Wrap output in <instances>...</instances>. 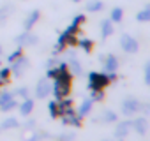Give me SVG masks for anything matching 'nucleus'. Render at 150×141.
Segmentation results:
<instances>
[{
    "instance_id": "obj_14",
    "label": "nucleus",
    "mask_w": 150,
    "mask_h": 141,
    "mask_svg": "<svg viewBox=\"0 0 150 141\" xmlns=\"http://www.w3.org/2000/svg\"><path fill=\"white\" fill-rule=\"evenodd\" d=\"M101 34H103V37H108V35H111V34H113L111 20H104V21L101 23Z\"/></svg>"
},
{
    "instance_id": "obj_26",
    "label": "nucleus",
    "mask_w": 150,
    "mask_h": 141,
    "mask_svg": "<svg viewBox=\"0 0 150 141\" xmlns=\"http://www.w3.org/2000/svg\"><path fill=\"white\" fill-rule=\"evenodd\" d=\"M7 14H9L7 11H0V23H4V20L7 18Z\"/></svg>"
},
{
    "instance_id": "obj_16",
    "label": "nucleus",
    "mask_w": 150,
    "mask_h": 141,
    "mask_svg": "<svg viewBox=\"0 0 150 141\" xmlns=\"http://www.w3.org/2000/svg\"><path fill=\"white\" fill-rule=\"evenodd\" d=\"M122 16H124V11H122L120 7H115V9L111 11V21H113V23L122 21Z\"/></svg>"
},
{
    "instance_id": "obj_27",
    "label": "nucleus",
    "mask_w": 150,
    "mask_h": 141,
    "mask_svg": "<svg viewBox=\"0 0 150 141\" xmlns=\"http://www.w3.org/2000/svg\"><path fill=\"white\" fill-rule=\"evenodd\" d=\"M16 94H18V95H23V97H27V94H28V90H27V88H20V90H18Z\"/></svg>"
},
{
    "instance_id": "obj_10",
    "label": "nucleus",
    "mask_w": 150,
    "mask_h": 141,
    "mask_svg": "<svg viewBox=\"0 0 150 141\" xmlns=\"http://www.w3.org/2000/svg\"><path fill=\"white\" fill-rule=\"evenodd\" d=\"M16 41H18L20 44H23V46H28V44H35L37 37H35V35H32V34H28V30H27V34L20 35V37H18Z\"/></svg>"
},
{
    "instance_id": "obj_29",
    "label": "nucleus",
    "mask_w": 150,
    "mask_h": 141,
    "mask_svg": "<svg viewBox=\"0 0 150 141\" xmlns=\"http://www.w3.org/2000/svg\"><path fill=\"white\" fill-rule=\"evenodd\" d=\"M0 53H2V46H0Z\"/></svg>"
},
{
    "instance_id": "obj_7",
    "label": "nucleus",
    "mask_w": 150,
    "mask_h": 141,
    "mask_svg": "<svg viewBox=\"0 0 150 141\" xmlns=\"http://www.w3.org/2000/svg\"><path fill=\"white\" fill-rule=\"evenodd\" d=\"M104 69H106V73H115L118 69V60L115 55H108V58L104 62Z\"/></svg>"
},
{
    "instance_id": "obj_8",
    "label": "nucleus",
    "mask_w": 150,
    "mask_h": 141,
    "mask_svg": "<svg viewBox=\"0 0 150 141\" xmlns=\"http://www.w3.org/2000/svg\"><path fill=\"white\" fill-rule=\"evenodd\" d=\"M39 20V11H32L27 18H25V23H23V27H25V30H30L34 25H35V21Z\"/></svg>"
},
{
    "instance_id": "obj_24",
    "label": "nucleus",
    "mask_w": 150,
    "mask_h": 141,
    "mask_svg": "<svg viewBox=\"0 0 150 141\" xmlns=\"http://www.w3.org/2000/svg\"><path fill=\"white\" fill-rule=\"evenodd\" d=\"M106 120H108V122H115V120H117V115L111 113V111H108V113H106Z\"/></svg>"
},
{
    "instance_id": "obj_25",
    "label": "nucleus",
    "mask_w": 150,
    "mask_h": 141,
    "mask_svg": "<svg viewBox=\"0 0 150 141\" xmlns=\"http://www.w3.org/2000/svg\"><path fill=\"white\" fill-rule=\"evenodd\" d=\"M9 74H11V69H4V70H2V73H0V78H2V80H4V78H7Z\"/></svg>"
},
{
    "instance_id": "obj_22",
    "label": "nucleus",
    "mask_w": 150,
    "mask_h": 141,
    "mask_svg": "<svg viewBox=\"0 0 150 141\" xmlns=\"http://www.w3.org/2000/svg\"><path fill=\"white\" fill-rule=\"evenodd\" d=\"M80 44H81L83 49H87V51H90V48H92V42H88L87 39H85V41H80Z\"/></svg>"
},
{
    "instance_id": "obj_17",
    "label": "nucleus",
    "mask_w": 150,
    "mask_h": 141,
    "mask_svg": "<svg viewBox=\"0 0 150 141\" xmlns=\"http://www.w3.org/2000/svg\"><path fill=\"white\" fill-rule=\"evenodd\" d=\"M101 9H103V2H101V0H94V2H90L87 6V11H90V13H97Z\"/></svg>"
},
{
    "instance_id": "obj_3",
    "label": "nucleus",
    "mask_w": 150,
    "mask_h": 141,
    "mask_svg": "<svg viewBox=\"0 0 150 141\" xmlns=\"http://www.w3.org/2000/svg\"><path fill=\"white\" fill-rule=\"evenodd\" d=\"M110 74H99V73H92L90 74V87L96 90V88H101V87H106V85H110Z\"/></svg>"
},
{
    "instance_id": "obj_1",
    "label": "nucleus",
    "mask_w": 150,
    "mask_h": 141,
    "mask_svg": "<svg viewBox=\"0 0 150 141\" xmlns=\"http://www.w3.org/2000/svg\"><path fill=\"white\" fill-rule=\"evenodd\" d=\"M48 76L55 80V83L51 85V90H53V95L57 97V101L65 99V95L69 94V88H71V76H69L67 65L60 63L58 69L48 70Z\"/></svg>"
},
{
    "instance_id": "obj_9",
    "label": "nucleus",
    "mask_w": 150,
    "mask_h": 141,
    "mask_svg": "<svg viewBox=\"0 0 150 141\" xmlns=\"http://www.w3.org/2000/svg\"><path fill=\"white\" fill-rule=\"evenodd\" d=\"M129 130H131V123H129V122H122V123L117 125V129H115V136H117V137H124V136L129 134Z\"/></svg>"
},
{
    "instance_id": "obj_28",
    "label": "nucleus",
    "mask_w": 150,
    "mask_h": 141,
    "mask_svg": "<svg viewBox=\"0 0 150 141\" xmlns=\"http://www.w3.org/2000/svg\"><path fill=\"white\" fill-rule=\"evenodd\" d=\"M71 2H80V0H71Z\"/></svg>"
},
{
    "instance_id": "obj_20",
    "label": "nucleus",
    "mask_w": 150,
    "mask_h": 141,
    "mask_svg": "<svg viewBox=\"0 0 150 141\" xmlns=\"http://www.w3.org/2000/svg\"><path fill=\"white\" fill-rule=\"evenodd\" d=\"M14 97V94H11V92H4V94H0V106H2L4 102H7V101H11Z\"/></svg>"
},
{
    "instance_id": "obj_5",
    "label": "nucleus",
    "mask_w": 150,
    "mask_h": 141,
    "mask_svg": "<svg viewBox=\"0 0 150 141\" xmlns=\"http://www.w3.org/2000/svg\"><path fill=\"white\" fill-rule=\"evenodd\" d=\"M139 108H141V104H139L136 99H125V101L122 102V113L127 115V116H131V115H134L136 111H139Z\"/></svg>"
},
{
    "instance_id": "obj_23",
    "label": "nucleus",
    "mask_w": 150,
    "mask_h": 141,
    "mask_svg": "<svg viewBox=\"0 0 150 141\" xmlns=\"http://www.w3.org/2000/svg\"><path fill=\"white\" fill-rule=\"evenodd\" d=\"M18 56H21V49H18V51H14V53H13V55L9 56V62H14V60H16Z\"/></svg>"
},
{
    "instance_id": "obj_2",
    "label": "nucleus",
    "mask_w": 150,
    "mask_h": 141,
    "mask_svg": "<svg viewBox=\"0 0 150 141\" xmlns=\"http://www.w3.org/2000/svg\"><path fill=\"white\" fill-rule=\"evenodd\" d=\"M120 46H122V49H124L125 53H129V55H132V53L138 51V42H136V39H132V37L127 35V34L122 35V39H120Z\"/></svg>"
},
{
    "instance_id": "obj_18",
    "label": "nucleus",
    "mask_w": 150,
    "mask_h": 141,
    "mask_svg": "<svg viewBox=\"0 0 150 141\" xmlns=\"http://www.w3.org/2000/svg\"><path fill=\"white\" fill-rule=\"evenodd\" d=\"M14 108H16V99H14V97L0 106V109H2V111H11V109H14Z\"/></svg>"
},
{
    "instance_id": "obj_13",
    "label": "nucleus",
    "mask_w": 150,
    "mask_h": 141,
    "mask_svg": "<svg viewBox=\"0 0 150 141\" xmlns=\"http://www.w3.org/2000/svg\"><path fill=\"white\" fill-rule=\"evenodd\" d=\"M92 104H94V99H85V101L81 102V106H80V111H78V115H80V116H85V115H88V111L92 109Z\"/></svg>"
},
{
    "instance_id": "obj_19",
    "label": "nucleus",
    "mask_w": 150,
    "mask_h": 141,
    "mask_svg": "<svg viewBox=\"0 0 150 141\" xmlns=\"http://www.w3.org/2000/svg\"><path fill=\"white\" fill-rule=\"evenodd\" d=\"M13 127H18V122L14 118H9V120L2 122V129H13Z\"/></svg>"
},
{
    "instance_id": "obj_21",
    "label": "nucleus",
    "mask_w": 150,
    "mask_h": 141,
    "mask_svg": "<svg viewBox=\"0 0 150 141\" xmlns=\"http://www.w3.org/2000/svg\"><path fill=\"white\" fill-rule=\"evenodd\" d=\"M145 83L150 85V63L145 65Z\"/></svg>"
},
{
    "instance_id": "obj_12",
    "label": "nucleus",
    "mask_w": 150,
    "mask_h": 141,
    "mask_svg": "<svg viewBox=\"0 0 150 141\" xmlns=\"http://www.w3.org/2000/svg\"><path fill=\"white\" fill-rule=\"evenodd\" d=\"M32 109H34V101L32 99H25L23 102H21V106H20V111H21V115H30L32 113Z\"/></svg>"
},
{
    "instance_id": "obj_4",
    "label": "nucleus",
    "mask_w": 150,
    "mask_h": 141,
    "mask_svg": "<svg viewBox=\"0 0 150 141\" xmlns=\"http://www.w3.org/2000/svg\"><path fill=\"white\" fill-rule=\"evenodd\" d=\"M50 94H51V83L44 78V80H41V81L37 83V87H35V95H37V99H46Z\"/></svg>"
},
{
    "instance_id": "obj_11",
    "label": "nucleus",
    "mask_w": 150,
    "mask_h": 141,
    "mask_svg": "<svg viewBox=\"0 0 150 141\" xmlns=\"http://www.w3.org/2000/svg\"><path fill=\"white\" fill-rule=\"evenodd\" d=\"M131 125H132L139 134H146V130H148V129H146V120H145V118H136Z\"/></svg>"
},
{
    "instance_id": "obj_6",
    "label": "nucleus",
    "mask_w": 150,
    "mask_h": 141,
    "mask_svg": "<svg viewBox=\"0 0 150 141\" xmlns=\"http://www.w3.org/2000/svg\"><path fill=\"white\" fill-rule=\"evenodd\" d=\"M28 65V60L27 58H23V56H18L16 60H14V63H13V73L16 74V76H20L23 70H25V67Z\"/></svg>"
},
{
    "instance_id": "obj_15",
    "label": "nucleus",
    "mask_w": 150,
    "mask_h": 141,
    "mask_svg": "<svg viewBox=\"0 0 150 141\" xmlns=\"http://www.w3.org/2000/svg\"><path fill=\"white\" fill-rule=\"evenodd\" d=\"M136 20H138V21H141V23H146V21H150V7H145L141 13H138Z\"/></svg>"
}]
</instances>
